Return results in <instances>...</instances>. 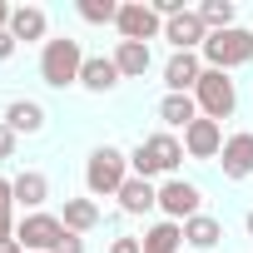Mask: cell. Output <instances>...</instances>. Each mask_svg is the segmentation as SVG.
I'll use <instances>...</instances> for the list:
<instances>
[{"label":"cell","mask_w":253,"mask_h":253,"mask_svg":"<svg viewBox=\"0 0 253 253\" xmlns=\"http://www.w3.org/2000/svg\"><path fill=\"white\" fill-rule=\"evenodd\" d=\"M194 10H199V20L209 25V35L238 25V5H233V0H204V5H194Z\"/></svg>","instance_id":"23"},{"label":"cell","mask_w":253,"mask_h":253,"mask_svg":"<svg viewBox=\"0 0 253 253\" xmlns=\"http://www.w3.org/2000/svg\"><path fill=\"white\" fill-rule=\"evenodd\" d=\"M149 209H159V184H149V179L129 174V184L119 189V213L139 218V213H149Z\"/></svg>","instance_id":"15"},{"label":"cell","mask_w":253,"mask_h":253,"mask_svg":"<svg viewBox=\"0 0 253 253\" xmlns=\"http://www.w3.org/2000/svg\"><path fill=\"white\" fill-rule=\"evenodd\" d=\"M159 119H164V129H189V124L199 119L194 94H164L159 99Z\"/></svg>","instance_id":"22"},{"label":"cell","mask_w":253,"mask_h":253,"mask_svg":"<svg viewBox=\"0 0 253 253\" xmlns=\"http://www.w3.org/2000/svg\"><path fill=\"white\" fill-rule=\"evenodd\" d=\"M114 65H119L124 80H144L149 65H154V50H149V45H134V40H119V45H114Z\"/></svg>","instance_id":"20"},{"label":"cell","mask_w":253,"mask_h":253,"mask_svg":"<svg viewBox=\"0 0 253 253\" xmlns=\"http://www.w3.org/2000/svg\"><path fill=\"white\" fill-rule=\"evenodd\" d=\"M10 35L15 40H25V45H45L50 40V15L40 10V5H15V15H10Z\"/></svg>","instance_id":"16"},{"label":"cell","mask_w":253,"mask_h":253,"mask_svg":"<svg viewBox=\"0 0 253 253\" xmlns=\"http://www.w3.org/2000/svg\"><path fill=\"white\" fill-rule=\"evenodd\" d=\"M10 15H15V5H5V0H0V30H10Z\"/></svg>","instance_id":"31"},{"label":"cell","mask_w":253,"mask_h":253,"mask_svg":"<svg viewBox=\"0 0 253 253\" xmlns=\"http://www.w3.org/2000/svg\"><path fill=\"white\" fill-rule=\"evenodd\" d=\"M80 20H89V25H114V20H119V0H80Z\"/></svg>","instance_id":"24"},{"label":"cell","mask_w":253,"mask_h":253,"mask_svg":"<svg viewBox=\"0 0 253 253\" xmlns=\"http://www.w3.org/2000/svg\"><path fill=\"white\" fill-rule=\"evenodd\" d=\"M218 164H223V179H248L253 174V134L248 129H238V134H228L223 139V154H218Z\"/></svg>","instance_id":"12"},{"label":"cell","mask_w":253,"mask_h":253,"mask_svg":"<svg viewBox=\"0 0 253 253\" xmlns=\"http://www.w3.org/2000/svg\"><path fill=\"white\" fill-rule=\"evenodd\" d=\"M184 154H189V159H218V154H223V124L199 114L189 129H184Z\"/></svg>","instance_id":"10"},{"label":"cell","mask_w":253,"mask_h":253,"mask_svg":"<svg viewBox=\"0 0 253 253\" xmlns=\"http://www.w3.org/2000/svg\"><path fill=\"white\" fill-rule=\"evenodd\" d=\"M15 144H20V134L10 129L5 119H0V159H15Z\"/></svg>","instance_id":"25"},{"label":"cell","mask_w":253,"mask_h":253,"mask_svg":"<svg viewBox=\"0 0 253 253\" xmlns=\"http://www.w3.org/2000/svg\"><path fill=\"white\" fill-rule=\"evenodd\" d=\"M199 60H204L209 70H223V75L243 70V65L253 60V30H243V25H233V30H213V35L204 40Z\"/></svg>","instance_id":"4"},{"label":"cell","mask_w":253,"mask_h":253,"mask_svg":"<svg viewBox=\"0 0 253 253\" xmlns=\"http://www.w3.org/2000/svg\"><path fill=\"white\" fill-rule=\"evenodd\" d=\"M15 45H20V40H15V35H10V30H0V65H5V60H10V55H15Z\"/></svg>","instance_id":"27"},{"label":"cell","mask_w":253,"mask_h":253,"mask_svg":"<svg viewBox=\"0 0 253 253\" xmlns=\"http://www.w3.org/2000/svg\"><path fill=\"white\" fill-rule=\"evenodd\" d=\"M55 253H84V238H80V233H65V243H60Z\"/></svg>","instance_id":"29"},{"label":"cell","mask_w":253,"mask_h":253,"mask_svg":"<svg viewBox=\"0 0 253 253\" xmlns=\"http://www.w3.org/2000/svg\"><path fill=\"white\" fill-rule=\"evenodd\" d=\"M80 70H84V50H80L75 35H55V40L40 45V80H45L50 89L80 84Z\"/></svg>","instance_id":"3"},{"label":"cell","mask_w":253,"mask_h":253,"mask_svg":"<svg viewBox=\"0 0 253 253\" xmlns=\"http://www.w3.org/2000/svg\"><path fill=\"white\" fill-rule=\"evenodd\" d=\"M139 243H144V253H179V248H184V223L159 218V223H149V228L139 233Z\"/></svg>","instance_id":"19"},{"label":"cell","mask_w":253,"mask_h":253,"mask_svg":"<svg viewBox=\"0 0 253 253\" xmlns=\"http://www.w3.org/2000/svg\"><path fill=\"white\" fill-rule=\"evenodd\" d=\"M109 253H144V243H139L134 233H124V238H114V243H109Z\"/></svg>","instance_id":"26"},{"label":"cell","mask_w":253,"mask_h":253,"mask_svg":"<svg viewBox=\"0 0 253 253\" xmlns=\"http://www.w3.org/2000/svg\"><path fill=\"white\" fill-rule=\"evenodd\" d=\"M15 209V189H10V179H0V213H10Z\"/></svg>","instance_id":"28"},{"label":"cell","mask_w":253,"mask_h":253,"mask_svg":"<svg viewBox=\"0 0 253 253\" xmlns=\"http://www.w3.org/2000/svg\"><path fill=\"white\" fill-rule=\"evenodd\" d=\"M184 243H189L194 253H209V248L223 243V223H218L213 213H194V218L184 223Z\"/></svg>","instance_id":"18"},{"label":"cell","mask_w":253,"mask_h":253,"mask_svg":"<svg viewBox=\"0 0 253 253\" xmlns=\"http://www.w3.org/2000/svg\"><path fill=\"white\" fill-rule=\"evenodd\" d=\"M65 223H60V213H20L15 218V243L25 248V253H55L60 243H65Z\"/></svg>","instance_id":"6"},{"label":"cell","mask_w":253,"mask_h":253,"mask_svg":"<svg viewBox=\"0 0 253 253\" xmlns=\"http://www.w3.org/2000/svg\"><path fill=\"white\" fill-rule=\"evenodd\" d=\"M0 114H5V124H10L15 134H40L45 129V104L40 99H10Z\"/></svg>","instance_id":"17"},{"label":"cell","mask_w":253,"mask_h":253,"mask_svg":"<svg viewBox=\"0 0 253 253\" xmlns=\"http://www.w3.org/2000/svg\"><path fill=\"white\" fill-rule=\"evenodd\" d=\"M124 184H129V154L114 149V144L89 149V159H84V189H89V199H119Z\"/></svg>","instance_id":"2"},{"label":"cell","mask_w":253,"mask_h":253,"mask_svg":"<svg viewBox=\"0 0 253 253\" xmlns=\"http://www.w3.org/2000/svg\"><path fill=\"white\" fill-rule=\"evenodd\" d=\"M159 213L174 223H189L194 213H204V189L189 179H164L159 184Z\"/></svg>","instance_id":"8"},{"label":"cell","mask_w":253,"mask_h":253,"mask_svg":"<svg viewBox=\"0 0 253 253\" xmlns=\"http://www.w3.org/2000/svg\"><path fill=\"white\" fill-rule=\"evenodd\" d=\"M15 238V213H0V243Z\"/></svg>","instance_id":"30"},{"label":"cell","mask_w":253,"mask_h":253,"mask_svg":"<svg viewBox=\"0 0 253 253\" xmlns=\"http://www.w3.org/2000/svg\"><path fill=\"white\" fill-rule=\"evenodd\" d=\"M194 104H199L204 119H218V124L233 119V109H238V84H233V75L204 65V75H199V84H194Z\"/></svg>","instance_id":"5"},{"label":"cell","mask_w":253,"mask_h":253,"mask_svg":"<svg viewBox=\"0 0 253 253\" xmlns=\"http://www.w3.org/2000/svg\"><path fill=\"white\" fill-rule=\"evenodd\" d=\"M0 253H25V248H20V243L10 238V243H0Z\"/></svg>","instance_id":"32"},{"label":"cell","mask_w":253,"mask_h":253,"mask_svg":"<svg viewBox=\"0 0 253 253\" xmlns=\"http://www.w3.org/2000/svg\"><path fill=\"white\" fill-rule=\"evenodd\" d=\"M189 154H184V139H174L169 129H159V134H149V139H139L134 149H129V174H139V179H179V164H184Z\"/></svg>","instance_id":"1"},{"label":"cell","mask_w":253,"mask_h":253,"mask_svg":"<svg viewBox=\"0 0 253 253\" xmlns=\"http://www.w3.org/2000/svg\"><path fill=\"white\" fill-rule=\"evenodd\" d=\"M60 223L70 228V233H94L99 228V204L94 199H65V209H60Z\"/></svg>","instance_id":"21"},{"label":"cell","mask_w":253,"mask_h":253,"mask_svg":"<svg viewBox=\"0 0 253 253\" xmlns=\"http://www.w3.org/2000/svg\"><path fill=\"white\" fill-rule=\"evenodd\" d=\"M119 40H134V45H149V40H164V20L154 15L149 0H124L119 5V20H114Z\"/></svg>","instance_id":"7"},{"label":"cell","mask_w":253,"mask_h":253,"mask_svg":"<svg viewBox=\"0 0 253 253\" xmlns=\"http://www.w3.org/2000/svg\"><path fill=\"white\" fill-rule=\"evenodd\" d=\"M164 40L174 45V55H199L204 50V40H209V25L199 20V10H184V15H174V20H164Z\"/></svg>","instance_id":"9"},{"label":"cell","mask_w":253,"mask_h":253,"mask_svg":"<svg viewBox=\"0 0 253 253\" xmlns=\"http://www.w3.org/2000/svg\"><path fill=\"white\" fill-rule=\"evenodd\" d=\"M10 189H15V209H25V213H40L45 199H50V179L40 169H20L10 179Z\"/></svg>","instance_id":"14"},{"label":"cell","mask_w":253,"mask_h":253,"mask_svg":"<svg viewBox=\"0 0 253 253\" xmlns=\"http://www.w3.org/2000/svg\"><path fill=\"white\" fill-rule=\"evenodd\" d=\"M243 228H248V238H253V209H248V218H243Z\"/></svg>","instance_id":"33"},{"label":"cell","mask_w":253,"mask_h":253,"mask_svg":"<svg viewBox=\"0 0 253 253\" xmlns=\"http://www.w3.org/2000/svg\"><path fill=\"white\" fill-rule=\"evenodd\" d=\"M119 80H124V75H119L114 55H84V70H80V89H89V94H109Z\"/></svg>","instance_id":"13"},{"label":"cell","mask_w":253,"mask_h":253,"mask_svg":"<svg viewBox=\"0 0 253 253\" xmlns=\"http://www.w3.org/2000/svg\"><path fill=\"white\" fill-rule=\"evenodd\" d=\"M199 75H204V60L199 55H169L164 60V94H194V84H199Z\"/></svg>","instance_id":"11"}]
</instances>
